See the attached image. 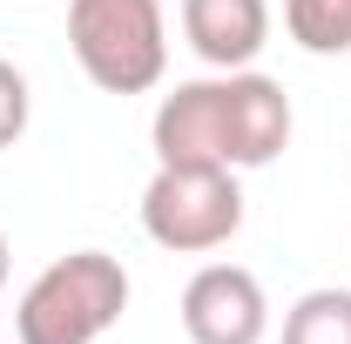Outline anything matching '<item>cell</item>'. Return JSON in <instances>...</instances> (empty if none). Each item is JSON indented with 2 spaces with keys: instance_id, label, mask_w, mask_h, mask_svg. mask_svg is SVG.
<instances>
[{
  "instance_id": "3957f363",
  "label": "cell",
  "mask_w": 351,
  "mask_h": 344,
  "mask_svg": "<svg viewBox=\"0 0 351 344\" xmlns=\"http://www.w3.org/2000/svg\"><path fill=\"white\" fill-rule=\"evenodd\" d=\"M142 230L149 243H162L176 257H203L223 250L243 230V189L237 169H196V162H156L142 189Z\"/></svg>"
},
{
  "instance_id": "9c48e42d",
  "label": "cell",
  "mask_w": 351,
  "mask_h": 344,
  "mask_svg": "<svg viewBox=\"0 0 351 344\" xmlns=\"http://www.w3.org/2000/svg\"><path fill=\"white\" fill-rule=\"evenodd\" d=\"M284 27L304 54H351V0H284Z\"/></svg>"
},
{
  "instance_id": "6da1fadb",
  "label": "cell",
  "mask_w": 351,
  "mask_h": 344,
  "mask_svg": "<svg viewBox=\"0 0 351 344\" xmlns=\"http://www.w3.org/2000/svg\"><path fill=\"white\" fill-rule=\"evenodd\" d=\"M129 310V270L108 250H68L54 257L14 304L21 344H95Z\"/></svg>"
},
{
  "instance_id": "277c9868",
  "label": "cell",
  "mask_w": 351,
  "mask_h": 344,
  "mask_svg": "<svg viewBox=\"0 0 351 344\" xmlns=\"http://www.w3.org/2000/svg\"><path fill=\"white\" fill-rule=\"evenodd\" d=\"M156 162H196V169H237L230 162V82L203 75V82H176L149 122Z\"/></svg>"
},
{
  "instance_id": "5b68a950",
  "label": "cell",
  "mask_w": 351,
  "mask_h": 344,
  "mask_svg": "<svg viewBox=\"0 0 351 344\" xmlns=\"http://www.w3.org/2000/svg\"><path fill=\"white\" fill-rule=\"evenodd\" d=\"M182 331L189 344H263L270 304L243 263H203L182 284Z\"/></svg>"
},
{
  "instance_id": "8fae6325",
  "label": "cell",
  "mask_w": 351,
  "mask_h": 344,
  "mask_svg": "<svg viewBox=\"0 0 351 344\" xmlns=\"http://www.w3.org/2000/svg\"><path fill=\"white\" fill-rule=\"evenodd\" d=\"M0 284H7V236H0Z\"/></svg>"
},
{
  "instance_id": "8992f818",
  "label": "cell",
  "mask_w": 351,
  "mask_h": 344,
  "mask_svg": "<svg viewBox=\"0 0 351 344\" xmlns=\"http://www.w3.org/2000/svg\"><path fill=\"white\" fill-rule=\"evenodd\" d=\"M182 41L203 68L237 75L270 41V0H182Z\"/></svg>"
},
{
  "instance_id": "7a4b0ae2",
  "label": "cell",
  "mask_w": 351,
  "mask_h": 344,
  "mask_svg": "<svg viewBox=\"0 0 351 344\" xmlns=\"http://www.w3.org/2000/svg\"><path fill=\"white\" fill-rule=\"evenodd\" d=\"M68 47L101 95H149L169 75L162 0H68Z\"/></svg>"
},
{
  "instance_id": "ba28073f",
  "label": "cell",
  "mask_w": 351,
  "mask_h": 344,
  "mask_svg": "<svg viewBox=\"0 0 351 344\" xmlns=\"http://www.w3.org/2000/svg\"><path fill=\"white\" fill-rule=\"evenodd\" d=\"M284 344H351V291H304L284 310Z\"/></svg>"
},
{
  "instance_id": "52a82bcc",
  "label": "cell",
  "mask_w": 351,
  "mask_h": 344,
  "mask_svg": "<svg viewBox=\"0 0 351 344\" xmlns=\"http://www.w3.org/2000/svg\"><path fill=\"white\" fill-rule=\"evenodd\" d=\"M223 82H230V162L237 169H270L291 149V95L257 68H237Z\"/></svg>"
},
{
  "instance_id": "30bf717a",
  "label": "cell",
  "mask_w": 351,
  "mask_h": 344,
  "mask_svg": "<svg viewBox=\"0 0 351 344\" xmlns=\"http://www.w3.org/2000/svg\"><path fill=\"white\" fill-rule=\"evenodd\" d=\"M27 108H34L27 75H21L14 61H0V149H14V142L27 135Z\"/></svg>"
}]
</instances>
